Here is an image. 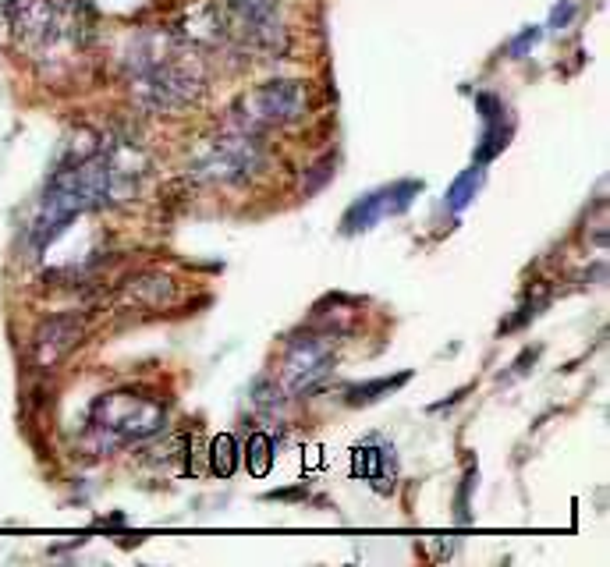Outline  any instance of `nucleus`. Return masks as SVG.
Here are the masks:
<instances>
[{
    "label": "nucleus",
    "mask_w": 610,
    "mask_h": 567,
    "mask_svg": "<svg viewBox=\"0 0 610 567\" xmlns=\"http://www.w3.org/2000/svg\"><path fill=\"white\" fill-rule=\"evenodd\" d=\"M132 64V96L139 107L153 110V114H174V110L196 103L206 89L203 64L181 50L149 47L132 57Z\"/></svg>",
    "instance_id": "f257e3e1"
},
{
    "label": "nucleus",
    "mask_w": 610,
    "mask_h": 567,
    "mask_svg": "<svg viewBox=\"0 0 610 567\" xmlns=\"http://www.w3.org/2000/svg\"><path fill=\"white\" fill-rule=\"evenodd\" d=\"M263 139L256 128H245L227 121L213 139L199 146L192 160V178L199 181H220V185H245L263 167Z\"/></svg>",
    "instance_id": "f03ea898"
},
{
    "label": "nucleus",
    "mask_w": 610,
    "mask_h": 567,
    "mask_svg": "<svg viewBox=\"0 0 610 567\" xmlns=\"http://www.w3.org/2000/svg\"><path fill=\"white\" fill-rule=\"evenodd\" d=\"M89 422L103 443H139L167 426V412L160 401L139 397L135 390H114L93 404Z\"/></svg>",
    "instance_id": "7ed1b4c3"
},
{
    "label": "nucleus",
    "mask_w": 610,
    "mask_h": 567,
    "mask_svg": "<svg viewBox=\"0 0 610 567\" xmlns=\"http://www.w3.org/2000/svg\"><path fill=\"white\" fill-rule=\"evenodd\" d=\"M305 110H309V86L302 78H274V82H263L252 93H245L231 107L227 121L263 132V128L295 125L305 117Z\"/></svg>",
    "instance_id": "20e7f679"
},
{
    "label": "nucleus",
    "mask_w": 610,
    "mask_h": 567,
    "mask_svg": "<svg viewBox=\"0 0 610 567\" xmlns=\"http://www.w3.org/2000/svg\"><path fill=\"white\" fill-rule=\"evenodd\" d=\"M220 4L227 15V32H238L252 50L270 57L288 50V32H284L277 0H220Z\"/></svg>",
    "instance_id": "39448f33"
},
{
    "label": "nucleus",
    "mask_w": 610,
    "mask_h": 567,
    "mask_svg": "<svg viewBox=\"0 0 610 567\" xmlns=\"http://www.w3.org/2000/svg\"><path fill=\"white\" fill-rule=\"evenodd\" d=\"M334 373V344L330 337H302L284 358V383L291 394H313Z\"/></svg>",
    "instance_id": "423d86ee"
},
{
    "label": "nucleus",
    "mask_w": 610,
    "mask_h": 567,
    "mask_svg": "<svg viewBox=\"0 0 610 567\" xmlns=\"http://www.w3.org/2000/svg\"><path fill=\"white\" fill-rule=\"evenodd\" d=\"M82 337H86V319L79 312H57V316L43 319L32 334V366L54 369L64 355L79 348Z\"/></svg>",
    "instance_id": "0eeeda50"
},
{
    "label": "nucleus",
    "mask_w": 610,
    "mask_h": 567,
    "mask_svg": "<svg viewBox=\"0 0 610 567\" xmlns=\"http://www.w3.org/2000/svg\"><path fill=\"white\" fill-rule=\"evenodd\" d=\"M423 192V181H398V185L391 188H380V192L366 195V199H359L352 206V210L345 213V231L355 234V231H369V227L376 224V220L391 217V213H401L412 202V195Z\"/></svg>",
    "instance_id": "6e6552de"
},
{
    "label": "nucleus",
    "mask_w": 610,
    "mask_h": 567,
    "mask_svg": "<svg viewBox=\"0 0 610 567\" xmlns=\"http://www.w3.org/2000/svg\"><path fill=\"white\" fill-rule=\"evenodd\" d=\"M181 36L192 39V43H220V39L227 36L224 4H217V0H206V4L192 8L185 22H181Z\"/></svg>",
    "instance_id": "1a4fd4ad"
},
{
    "label": "nucleus",
    "mask_w": 610,
    "mask_h": 567,
    "mask_svg": "<svg viewBox=\"0 0 610 567\" xmlns=\"http://www.w3.org/2000/svg\"><path fill=\"white\" fill-rule=\"evenodd\" d=\"M128 295L139 305H146V309H164V305H171L178 298V280L164 270H146L128 280Z\"/></svg>",
    "instance_id": "9d476101"
},
{
    "label": "nucleus",
    "mask_w": 610,
    "mask_h": 567,
    "mask_svg": "<svg viewBox=\"0 0 610 567\" xmlns=\"http://www.w3.org/2000/svg\"><path fill=\"white\" fill-rule=\"evenodd\" d=\"M479 185H483V171H479V167H469L465 174H458V178H454V185L447 188V210L462 213L465 206L476 199Z\"/></svg>",
    "instance_id": "9b49d317"
},
{
    "label": "nucleus",
    "mask_w": 610,
    "mask_h": 567,
    "mask_svg": "<svg viewBox=\"0 0 610 567\" xmlns=\"http://www.w3.org/2000/svg\"><path fill=\"white\" fill-rule=\"evenodd\" d=\"M412 373H398V376H384V380H369V383H359V387L348 390V404H373L380 394H391L398 390L401 383H408Z\"/></svg>",
    "instance_id": "f8f14e48"
},
{
    "label": "nucleus",
    "mask_w": 610,
    "mask_h": 567,
    "mask_svg": "<svg viewBox=\"0 0 610 567\" xmlns=\"http://www.w3.org/2000/svg\"><path fill=\"white\" fill-rule=\"evenodd\" d=\"M245 461H249V472L263 479L274 465V440L266 433H252L249 436V447H245Z\"/></svg>",
    "instance_id": "ddd939ff"
},
{
    "label": "nucleus",
    "mask_w": 610,
    "mask_h": 567,
    "mask_svg": "<svg viewBox=\"0 0 610 567\" xmlns=\"http://www.w3.org/2000/svg\"><path fill=\"white\" fill-rule=\"evenodd\" d=\"M210 465L213 472L220 475V479H227V475L238 468V447H235V436L231 433H220L217 440H213L210 447Z\"/></svg>",
    "instance_id": "4468645a"
},
{
    "label": "nucleus",
    "mask_w": 610,
    "mask_h": 567,
    "mask_svg": "<svg viewBox=\"0 0 610 567\" xmlns=\"http://www.w3.org/2000/svg\"><path fill=\"white\" fill-rule=\"evenodd\" d=\"M508 135L511 128H504V121L497 117V121H490L483 132V146L476 149V164H486V160H493V156L501 153L504 146H508Z\"/></svg>",
    "instance_id": "2eb2a0df"
},
{
    "label": "nucleus",
    "mask_w": 610,
    "mask_h": 567,
    "mask_svg": "<svg viewBox=\"0 0 610 567\" xmlns=\"http://www.w3.org/2000/svg\"><path fill=\"white\" fill-rule=\"evenodd\" d=\"M252 404H256L259 412H277L284 404V390L277 387V380H256L252 383Z\"/></svg>",
    "instance_id": "dca6fc26"
},
{
    "label": "nucleus",
    "mask_w": 610,
    "mask_h": 567,
    "mask_svg": "<svg viewBox=\"0 0 610 567\" xmlns=\"http://www.w3.org/2000/svg\"><path fill=\"white\" fill-rule=\"evenodd\" d=\"M387 447H359L355 451V475L366 479H380V465H387Z\"/></svg>",
    "instance_id": "f3484780"
},
{
    "label": "nucleus",
    "mask_w": 610,
    "mask_h": 567,
    "mask_svg": "<svg viewBox=\"0 0 610 567\" xmlns=\"http://www.w3.org/2000/svg\"><path fill=\"white\" fill-rule=\"evenodd\" d=\"M334 164H337L334 156H323L320 164H316V167H313V178L305 181V192H316V188H320V185H323V181H327V178H330V174H334Z\"/></svg>",
    "instance_id": "a211bd4d"
},
{
    "label": "nucleus",
    "mask_w": 610,
    "mask_h": 567,
    "mask_svg": "<svg viewBox=\"0 0 610 567\" xmlns=\"http://www.w3.org/2000/svg\"><path fill=\"white\" fill-rule=\"evenodd\" d=\"M536 43H540V29H536V25H532V29H525L522 36H518L515 43H511V47H508V54H511V57H522L525 50H532V47H536Z\"/></svg>",
    "instance_id": "6ab92c4d"
},
{
    "label": "nucleus",
    "mask_w": 610,
    "mask_h": 567,
    "mask_svg": "<svg viewBox=\"0 0 610 567\" xmlns=\"http://www.w3.org/2000/svg\"><path fill=\"white\" fill-rule=\"evenodd\" d=\"M476 103H479V110H483V121H486V125H490V121H497V117L504 114L501 100H497V96H490V93H479Z\"/></svg>",
    "instance_id": "aec40b11"
},
{
    "label": "nucleus",
    "mask_w": 610,
    "mask_h": 567,
    "mask_svg": "<svg viewBox=\"0 0 610 567\" xmlns=\"http://www.w3.org/2000/svg\"><path fill=\"white\" fill-rule=\"evenodd\" d=\"M575 18V4L571 0H564V4H557L554 15H550V29H564V25Z\"/></svg>",
    "instance_id": "412c9836"
},
{
    "label": "nucleus",
    "mask_w": 610,
    "mask_h": 567,
    "mask_svg": "<svg viewBox=\"0 0 610 567\" xmlns=\"http://www.w3.org/2000/svg\"><path fill=\"white\" fill-rule=\"evenodd\" d=\"M472 482H476V472L465 475L462 482V493H458V521H469V490H472Z\"/></svg>",
    "instance_id": "4be33fe9"
}]
</instances>
